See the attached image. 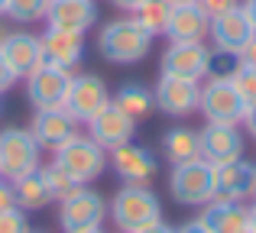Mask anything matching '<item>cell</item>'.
<instances>
[{
  "mask_svg": "<svg viewBox=\"0 0 256 233\" xmlns=\"http://www.w3.org/2000/svg\"><path fill=\"white\" fill-rule=\"evenodd\" d=\"M169 191L185 208H204L208 201H214V165L204 159L172 165Z\"/></svg>",
  "mask_w": 256,
  "mask_h": 233,
  "instance_id": "obj_4",
  "label": "cell"
},
{
  "mask_svg": "<svg viewBox=\"0 0 256 233\" xmlns=\"http://www.w3.org/2000/svg\"><path fill=\"white\" fill-rule=\"evenodd\" d=\"M52 162H58L75 182L88 185L107 169V149L98 146L91 136H72L68 143H62L56 149V159H52Z\"/></svg>",
  "mask_w": 256,
  "mask_h": 233,
  "instance_id": "obj_5",
  "label": "cell"
},
{
  "mask_svg": "<svg viewBox=\"0 0 256 233\" xmlns=\"http://www.w3.org/2000/svg\"><path fill=\"white\" fill-rule=\"evenodd\" d=\"M250 175H253V165L246 159L214 165V198H220V201H246Z\"/></svg>",
  "mask_w": 256,
  "mask_h": 233,
  "instance_id": "obj_22",
  "label": "cell"
},
{
  "mask_svg": "<svg viewBox=\"0 0 256 233\" xmlns=\"http://www.w3.org/2000/svg\"><path fill=\"white\" fill-rule=\"evenodd\" d=\"M82 233H104V230H100V227H94V230H82Z\"/></svg>",
  "mask_w": 256,
  "mask_h": 233,
  "instance_id": "obj_42",
  "label": "cell"
},
{
  "mask_svg": "<svg viewBox=\"0 0 256 233\" xmlns=\"http://www.w3.org/2000/svg\"><path fill=\"white\" fill-rule=\"evenodd\" d=\"M110 101L117 104L126 117H133V120L150 117V110L156 107V104H152V91H146L143 84H124V88H120Z\"/></svg>",
  "mask_w": 256,
  "mask_h": 233,
  "instance_id": "obj_25",
  "label": "cell"
},
{
  "mask_svg": "<svg viewBox=\"0 0 256 233\" xmlns=\"http://www.w3.org/2000/svg\"><path fill=\"white\" fill-rule=\"evenodd\" d=\"M240 10L246 13V19H250L253 29H256V0H244V3H240Z\"/></svg>",
  "mask_w": 256,
  "mask_h": 233,
  "instance_id": "obj_37",
  "label": "cell"
},
{
  "mask_svg": "<svg viewBox=\"0 0 256 233\" xmlns=\"http://www.w3.org/2000/svg\"><path fill=\"white\" fill-rule=\"evenodd\" d=\"M152 39L143 26L136 23V16H120L114 23H107L98 36V52L114 65H136L150 55Z\"/></svg>",
  "mask_w": 256,
  "mask_h": 233,
  "instance_id": "obj_1",
  "label": "cell"
},
{
  "mask_svg": "<svg viewBox=\"0 0 256 233\" xmlns=\"http://www.w3.org/2000/svg\"><path fill=\"white\" fill-rule=\"evenodd\" d=\"M240 62H244V65H253V68H256V36L244 45V52H240Z\"/></svg>",
  "mask_w": 256,
  "mask_h": 233,
  "instance_id": "obj_34",
  "label": "cell"
},
{
  "mask_svg": "<svg viewBox=\"0 0 256 233\" xmlns=\"http://www.w3.org/2000/svg\"><path fill=\"white\" fill-rule=\"evenodd\" d=\"M39 169H42L46 185H49V191H52V201H65L68 195H75V191L82 188V182H75V178H72V175H68V172H65L58 162L39 165Z\"/></svg>",
  "mask_w": 256,
  "mask_h": 233,
  "instance_id": "obj_27",
  "label": "cell"
},
{
  "mask_svg": "<svg viewBox=\"0 0 256 233\" xmlns=\"http://www.w3.org/2000/svg\"><path fill=\"white\" fill-rule=\"evenodd\" d=\"M39 156H42V146L30 130H20V126L0 130V178L4 182H16L20 175L39 169Z\"/></svg>",
  "mask_w": 256,
  "mask_h": 233,
  "instance_id": "obj_3",
  "label": "cell"
},
{
  "mask_svg": "<svg viewBox=\"0 0 256 233\" xmlns=\"http://www.w3.org/2000/svg\"><path fill=\"white\" fill-rule=\"evenodd\" d=\"M72 71L68 68H58V65L42 62L32 75H26V97L36 110H49V107H62L65 94H68V84H72Z\"/></svg>",
  "mask_w": 256,
  "mask_h": 233,
  "instance_id": "obj_7",
  "label": "cell"
},
{
  "mask_svg": "<svg viewBox=\"0 0 256 233\" xmlns=\"http://www.w3.org/2000/svg\"><path fill=\"white\" fill-rule=\"evenodd\" d=\"M30 133L36 136V143L42 146V149L56 152L62 143H68L72 136H78V120L65 107L36 110V117H32V123H30Z\"/></svg>",
  "mask_w": 256,
  "mask_h": 233,
  "instance_id": "obj_17",
  "label": "cell"
},
{
  "mask_svg": "<svg viewBox=\"0 0 256 233\" xmlns=\"http://www.w3.org/2000/svg\"><path fill=\"white\" fill-rule=\"evenodd\" d=\"M194 3L201 6V13H204L208 19H214V16H220V13L240 6V0H194Z\"/></svg>",
  "mask_w": 256,
  "mask_h": 233,
  "instance_id": "obj_31",
  "label": "cell"
},
{
  "mask_svg": "<svg viewBox=\"0 0 256 233\" xmlns=\"http://www.w3.org/2000/svg\"><path fill=\"white\" fill-rule=\"evenodd\" d=\"M172 3H188V0H172Z\"/></svg>",
  "mask_w": 256,
  "mask_h": 233,
  "instance_id": "obj_44",
  "label": "cell"
},
{
  "mask_svg": "<svg viewBox=\"0 0 256 233\" xmlns=\"http://www.w3.org/2000/svg\"><path fill=\"white\" fill-rule=\"evenodd\" d=\"M110 221L120 233H136L150 224L162 221V204L146 185H124L110 201Z\"/></svg>",
  "mask_w": 256,
  "mask_h": 233,
  "instance_id": "obj_2",
  "label": "cell"
},
{
  "mask_svg": "<svg viewBox=\"0 0 256 233\" xmlns=\"http://www.w3.org/2000/svg\"><path fill=\"white\" fill-rule=\"evenodd\" d=\"M246 211H250V230L256 233V201H253V208H246Z\"/></svg>",
  "mask_w": 256,
  "mask_h": 233,
  "instance_id": "obj_41",
  "label": "cell"
},
{
  "mask_svg": "<svg viewBox=\"0 0 256 233\" xmlns=\"http://www.w3.org/2000/svg\"><path fill=\"white\" fill-rule=\"evenodd\" d=\"M208 36H211L214 49L230 52V55H240L244 45L256 36V29H253L250 19H246V13L240 10V6H234V10H227V13H220V16L211 19Z\"/></svg>",
  "mask_w": 256,
  "mask_h": 233,
  "instance_id": "obj_14",
  "label": "cell"
},
{
  "mask_svg": "<svg viewBox=\"0 0 256 233\" xmlns=\"http://www.w3.org/2000/svg\"><path fill=\"white\" fill-rule=\"evenodd\" d=\"M198 224L204 227L208 233H244L250 227V211L244 208V201H208L201 208V217Z\"/></svg>",
  "mask_w": 256,
  "mask_h": 233,
  "instance_id": "obj_20",
  "label": "cell"
},
{
  "mask_svg": "<svg viewBox=\"0 0 256 233\" xmlns=\"http://www.w3.org/2000/svg\"><path fill=\"white\" fill-rule=\"evenodd\" d=\"M208 26H211V19L201 13V6L194 3V0H188V3L172 6L169 26H166L162 36L169 39V42H204Z\"/></svg>",
  "mask_w": 256,
  "mask_h": 233,
  "instance_id": "obj_21",
  "label": "cell"
},
{
  "mask_svg": "<svg viewBox=\"0 0 256 233\" xmlns=\"http://www.w3.org/2000/svg\"><path fill=\"white\" fill-rule=\"evenodd\" d=\"M46 23H49L52 29L88 32L98 23V3H94V0H49Z\"/></svg>",
  "mask_w": 256,
  "mask_h": 233,
  "instance_id": "obj_19",
  "label": "cell"
},
{
  "mask_svg": "<svg viewBox=\"0 0 256 233\" xmlns=\"http://www.w3.org/2000/svg\"><path fill=\"white\" fill-rule=\"evenodd\" d=\"M110 165L124 185H146L159 169L156 156L150 149H143V146H136L133 139L117 146V149H110Z\"/></svg>",
  "mask_w": 256,
  "mask_h": 233,
  "instance_id": "obj_15",
  "label": "cell"
},
{
  "mask_svg": "<svg viewBox=\"0 0 256 233\" xmlns=\"http://www.w3.org/2000/svg\"><path fill=\"white\" fill-rule=\"evenodd\" d=\"M30 233H32V230H30Z\"/></svg>",
  "mask_w": 256,
  "mask_h": 233,
  "instance_id": "obj_47",
  "label": "cell"
},
{
  "mask_svg": "<svg viewBox=\"0 0 256 233\" xmlns=\"http://www.w3.org/2000/svg\"><path fill=\"white\" fill-rule=\"evenodd\" d=\"M172 0H143V3L133 10L136 23L143 26L150 36H162L166 26H169V16H172Z\"/></svg>",
  "mask_w": 256,
  "mask_h": 233,
  "instance_id": "obj_26",
  "label": "cell"
},
{
  "mask_svg": "<svg viewBox=\"0 0 256 233\" xmlns=\"http://www.w3.org/2000/svg\"><path fill=\"white\" fill-rule=\"evenodd\" d=\"M133 133H136V120L126 117L114 101L104 104L98 114L88 120V136H91L98 146H104L107 152L117 149V146H124V143H130Z\"/></svg>",
  "mask_w": 256,
  "mask_h": 233,
  "instance_id": "obj_12",
  "label": "cell"
},
{
  "mask_svg": "<svg viewBox=\"0 0 256 233\" xmlns=\"http://www.w3.org/2000/svg\"><path fill=\"white\" fill-rule=\"evenodd\" d=\"M201 101V81L192 78H175V75H159L156 88H152V104L162 110L166 117H188L198 110Z\"/></svg>",
  "mask_w": 256,
  "mask_h": 233,
  "instance_id": "obj_9",
  "label": "cell"
},
{
  "mask_svg": "<svg viewBox=\"0 0 256 233\" xmlns=\"http://www.w3.org/2000/svg\"><path fill=\"white\" fill-rule=\"evenodd\" d=\"M49 0H6L4 3V16H10L13 23H39L46 19Z\"/></svg>",
  "mask_w": 256,
  "mask_h": 233,
  "instance_id": "obj_28",
  "label": "cell"
},
{
  "mask_svg": "<svg viewBox=\"0 0 256 233\" xmlns=\"http://www.w3.org/2000/svg\"><path fill=\"white\" fill-rule=\"evenodd\" d=\"M244 126H246V133H250V136H256V104H246Z\"/></svg>",
  "mask_w": 256,
  "mask_h": 233,
  "instance_id": "obj_35",
  "label": "cell"
},
{
  "mask_svg": "<svg viewBox=\"0 0 256 233\" xmlns=\"http://www.w3.org/2000/svg\"><path fill=\"white\" fill-rule=\"evenodd\" d=\"M246 198L256 201V165H253V175H250V195H246Z\"/></svg>",
  "mask_w": 256,
  "mask_h": 233,
  "instance_id": "obj_40",
  "label": "cell"
},
{
  "mask_svg": "<svg viewBox=\"0 0 256 233\" xmlns=\"http://www.w3.org/2000/svg\"><path fill=\"white\" fill-rule=\"evenodd\" d=\"M42 45V62L58 65V68H75L84 55V32H72V29H46V36H39Z\"/></svg>",
  "mask_w": 256,
  "mask_h": 233,
  "instance_id": "obj_18",
  "label": "cell"
},
{
  "mask_svg": "<svg viewBox=\"0 0 256 233\" xmlns=\"http://www.w3.org/2000/svg\"><path fill=\"white\" fill-rule=\"evenodd\" d=\"M10 188H13L16 208H23V211H42L46 204L52 201V191H49V185H46L42 169H32V172H26V175H20L16 182H10Z\"/></svg>",
  "mask_w": 256,
  "mask_h": 233,
  "instance_id": "obj_23",
  "label": "cell"
},
{
  "mask_svg": "<svg viewBox=\"0 0 256 233\" xmlns=\"http://www.w3.org/2000/svg\"><path fill=\"white\" fill-rule=\"evenodd\" d=\"M0 36H4V29H0Z\"/></svg>",
  "mask_w": 256,
  "mask_h": 233,
  "instance_id": "obj_46",
  "label": "cell"
},
{
  "mask_svg": "<svg viewBox=\"0 0 256 233\" xmlns=\"http://www.w3.org/2000/svg\"><path fill=\"white\" fill-rule=\"evenodd\" d=\"M162 149L172 165L194 162V159H201V133L188 130V126H172L162 136Z\"/></svg>",
  "mask_w": 256,
  "mask_h": 233,
  "instance_id": "obj_24",
  "label": "cell"
},
{
  "mask_svg": "<svg viewBox=\"0 0 256 233\" xmlns=\"http://www.w3.org/2000/svg\"><path fill=\"white\" fill-rule=\"evenodd\" d=\"M136 233H175V227H169L166 221H156V224H150V227H143V230H136Z\"/></svg>",
  "mask_w": 256,
  "mask_h": 233,
  "instance_id": "obj_36",
  "label": "cell"
},
{
  "mask_svg": "<svg viewBox=\"0 0 256 233\" xmlns=\"http://www.w3.org/2000/svg\"><path fill=\"white\" fill-rule=\"evenodd\" d=\"M110 3L117 6V10H126V13H133L140 3H143V0H110Z\"/></svg>",
  "mask_w": 256,
  "mask_h": 233,
  "instance_id": "obj_38",
  "label": "cell"
},
{
  "mask_svg": "<svg viewBox=\"0 0 256 233\" xmlns=\"http://www.w3.org/2000/svg\"><path fill=\"white\" fill-rule=\"evenodd\" d=\"M201 159L211 165L244 159V133L227 123H208L201 130Z\"/></svg>",
  "mask_w": 256,
  "mask_h": 233,
  "instance_id": "obj_16",
  "label": "cell"
},
{
  "mask_svg": "<svg viewBox=\"0 0 256 233\" xmlns=\"http://www.w3.org/2000/svg\"><path fill=\"white\" fill-rule=\"evenodd\" d=\"M175 233H208V230L201 227L198 221H192V224H185V227H178V230H175Z\"/></svg>",
  "mask_w": 256,
  "mask_h": 233,
  "instance_id": "obj_39",
  "label": "cell"
},
{
  "mask_svg": "<svg viewBox=\"0 0 256 233\" xmlns=\"http://www.w3.org/2000/svg\"><path fill=\"white\" fill-rule=\"evenodd\" d=\"M244 233H253V230H250V227H246V230H244Z\"/></svg>",
  "mask_w": 256,
  "mask_h": 233,
  "instance_id": "obj_45",
  "label": "cell"
},
{
  "mask_svg": "<svg viewBox=\"0 0 256 233\" xmlns=\"http://www.w3.org/2000/svg\"><path fill=\"white\" fill-rule=\"evenodd\" d=\"M208 65H211V49L204 42H169L159 68H162V75L201 81V78H208Z\"/></svg>",
  "mask_w": 256,
  "mask_h": 233,
  "instance_id": "obj_11",
  "label": "cell"
},
{
  "mask_svg": "<svg viewBox=\"0 0 256 233\" xmlns=\"http://www.w3.org/2000/svg\"><path fill=\"white\" fill-rule=\"evenodd\" d=\"M230 84L237 88V94L244 97L246 104H256V68L253 65L240 62L237 68H234V75H230Z\"/></svg>",
  "mask_w": 256,
  "mask_h": 233,
  "instance_id": "obj_29",
  "label": "cell"
},
{
  "mask_svg": "<svg viewBox=\"0 0 256 233\" xmlns=\"http://www.w3.org/2000/svg\"><path fill=\"white\" fill-rule=\"evenodd\" d=\"M0 55L20 81V78L32 75L42 65V45H39V36H32V32H23V29L4 32L0 36Z\"/></svg>",
  "mask_w": 256,
  "mask_h": 233,
  "instance_id": "obj_13",
  "label": "cell"
},
{
  "mask_svg": "<svg viewBox=\"0 0 256 233\" xmlns=\"http://www.w3.org/2000/svg\"><path fill=\"white\" fill-rule=\"evenodd\" d=\"M13 188H10V182H4L0 178V211H6V208H13Z\"/></svg>",
  "mask_w": 256,
  "mask_h": 233,
  "instance_id": "obj_33",
  "label": "cell"
},
{
  "mask_svg": "<svg viewBox=\"0 0 256 233\" xmlns=\"http://www.w3.org/2000/svg\"><path fill=\"white\" fill-rule=\"evenodd\" d=\"M198 110L204 114L208 123L240 126L244 123V114H246V101L237 94L230 78H208V84H201Z\"/></svg>",
  "mask_w": 256,
  "mask_h": 233,
  "instance_id": "obj_6",
  "label": "cell"
},
{
  "mask_svg": "<svg viewBox=\"0 0 256 233\" xmlns=\"http://www.w3.org/2000/svg\"><path fill=\"white\" fill-rule=\"evenodd\" d=\"M104 104H110V91H107L104 78H98V75H75L72 84H68V94H65L62 107L68 110L78 123H88Z\"/></svg>",
  "mask_w": 256,
  "mask_h": 233,
  "instance_id": "obj_10",
  "label": "cell"
},
{
  "mask_svg": "<svg viewBox=\"0 0 256 233\" xmlns=\"http://www.w3.org/2000/svg\"><path fill=\"white\" fill-rule=\"evenodd\" d=\"M13 84H16V75L10 71V65H6L4 55H0V94H4V91H10Z\"/></svg>",
  "mask_w": 256,
  "mask_h": 233,
  "instance_id": "obj_32",
  "label": "cell"
},
{
  "mask_svg": "<svg viewBox=\"0 0 256 233\" xmlns=\"http://www.w3.org/2000/svg\"><path fill=\"white\" fill-rule=\"evenodd\" d=\"M4 3H6V0H0V16H4Z\"/></svg>",
  "mask_w": 256,
  "mask_h": 233,
  "instance_id": "obj_43",
  "label": "cell"
},
{
  "mask_svg": "<svg viewBox=\"0 0 256 233\" xmlns=\"http://www.w3.org/2000/svg\"><path fill=\"white\" fill-rule=\"evenodd\" d=\"M0 233H30V221H26L23 208H6L0 211Z\"/></svg>",
  "mask_w": 256,
  "mask_h": 233,
  "instance_id": "obj_30",
  "label": "cell"
},
{
  "mask_svg": "<svg viewBox=\"0 0 256 233\" xmlns=\"http://www.w3.org/2000/svg\"><path fill=\"white\" fill-rule=\"evenodd\" d=\"M58 224L65 233H82V230H94L100 227V221L107 217V204L98 191L91 188H78L75 195H68L65 201H58Z\"/></svg>",
  "mask_w": 256,
  "mask_h": 233,
  "instance_id": "obj_8",
  "label": "cell"
}]
</instances>
